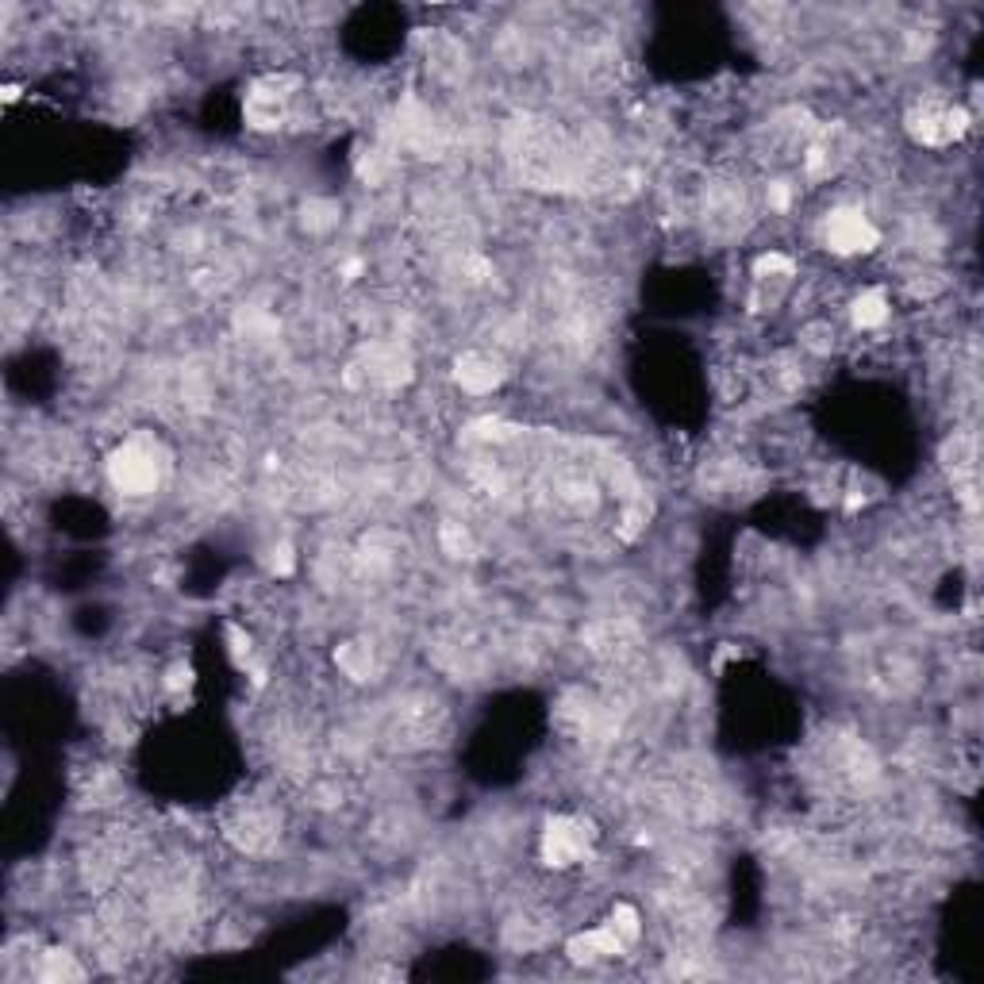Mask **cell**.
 Wrapping results in <instances>:
<instances>
[{"instance_id":"cell-1","label":"cell","mask_w":984,"mask_h":984,"mask_svg":"<svg viewBox=\"0 0 984 984\" xmlns=\"http://www.w3.org/2000/svg\"><path fill=\"white\" fill-rule=\"evenodd\" d=\"M165 473V454L154 439L147 435H131L124 447H116V454L108 458V478L113 485L127 492V496H147L162 485Z\"/></svg>"},{"instance_id":"cell-2","label":"cell","mask_w":984,"mask_h":984,"mask_svg":"<svg viewBox=\"0 0 984 984\" xmlns=\"http://www.w3.org/2000/svg\"><path fill=\"white\" fill-rule=\"evenodd\" d=\"M965 127H970L965 108L946 105V100H939V97L916 100V108L908 113V131L916 135L923 147H950V142L962 139Z\"/></svg>"},{"instance_id":"cell-3","label":"cell","mask_w":984,"mask_h":984,"mask_svg":"<svg viewBox=\"0 0 984 984\" xmlns=\"http://www.w3.org/2000/svg\"><path fill=\"white\" fill-rule=\"evenodd\" d=\"M592 846V827L577 815H554L543 831V843H538V854L550 869H569L589 854Z\"/></svg>"},{"instance_id":"cell-4","label":"cell","mask_w":984,"mask_h":984,"mask_svg":"<svg viewBox=\"0 0 984 984\" xmlns=\"http://www.w3.org/2000/svg\"><path fill=\"white\" fill-rule=\"evenodd\" d=\"M851 158H854V135L846 131L843 124H827L812 135V142H807L804 170L812 181H823V178H835Z\"/></svg>"},{"instance_id":"cell-5","label":"cell","mask_w":984,"mask_h":984,"mask_svg":"<svg viewBox=\"0 0 984 984\" xmlns=\"http://www.w3.org/2000/svg\"><path fill=\"white\" fill-rule=\"evenodd\" d=\"M823 239L835 254H869L877 250L880 232L869 224L862 208H835L823 224Z\"/></svg>"},{"instance_id":"cell-6","label":"cell","mask_w":984,"mask_h":984,"mask_svg":"<svg viewBox=\"0 0 984 984\" xmlns=\"http://www.w3.org/2000/svg\"><path fill=\"white\" fill-rule=\"evenodd\" d=\"M623 950L627 946L619 942V934L605 923V927H592V931L577 934V939H569L566 954H569V962H577V965H592V962H605V958H619Z\"/></svg>"},{"instance_id":"cell-7","label":"cell","mask_w":984,"mask_h":984,"mask_svg":"<svg viewBox=\"0 0 984 984\" xmlns=\"http://www.w3.org/2000/svg\"><path fill=\"white\" fill-rule=\"evenodd\" d=\"M454 377H458V385H462L466 393H478L481 396V393H492V388L504 381V366H500V362L492 359V354H485V351H470V354H462V359H458Z\"/></svg>"},{"instance_id":"cell-8","label":"cell","mask_w":984,"mask_h":984,"mask_svg":"<svg viewBox=\"0 0 984 984\" xmlns=\"http://www.w3.org/2000/svg\"><path fill=\"white\" fill-rule=\"evenodd\" d=\"M589 646L597 650L600 657H619L634 646V627L623 623V619H605V623L589 627Z\"/></svg>"},{"instance_id":"cell-9","label":"cell","mask_w":984,"mask_h":984,"mask_svg":"<svg viewBox=\"0 0 984 984\" xmlns=\"http://www.w3.org/2000/svg\"><path fill=\"white\" fill-rule=\"evenodd\" d=\"M851 315H854V323H858L862 331L880 328V323L888 320V297H885V289H865L862 297L854 300Z\"/></svg>"},{"instance_id":"cell-10","label":"cell","mask_w":984,"mask_h":984,"mask_svg":"<svg viewBox=\"0 0 984 984\" xmlns=\"http://www.w3.org/2000/svg\"><path fill=\"white\" fill-rule=\"evenodd\" d=\"M608 927L619 934L623 946H631V942H639V934H642V916L631 908V903H616L612 916H608Z\"/></svg>"},{"instance_id":"cell-11","label":"cell","mask_w":984,"mask_h":984,"mask_svg":"<svg viewBox=\"0 0 984 984\" xmlns=\"http://www.w3.org/2000/svg\"><path fill=\"white\" fill-rule=\"evenodd\" d=\"M792 274H796V261H792L789 254L769 250L753 261V277H758V281H784V277H792Z\"/></svg>"},{"instance_id":"cell-12","label":"cell","mask_w":984,"mask_h":984,"mask_svg":"<svg viewBox=\"0 0 984 984\" xmlns=\"http://www.w3.org/2000/svg\"><path fill=\"white\" fill-rule=\"evenodd\" d=\"M43 977L46 981H82L85 970L69 954H62V950H51V954H43Z\"/></svg>"},{"instance_id":"cell-13","label":"cell","mask_w":984,"mask_h":984,"mask_svg":"<svg viewBox=\"0 0 984 984\" xmlns=\"http://www.w3.org/2000/svg\"><path fill=\"white\" fill-rule=\"evenodd\" d=\"M292 566H297V558H292V546L289 543H281L274 550V574H281V577H289L292 574Z\"/></svg>"},{"instance_id":"cell-14","label":"cell","mask_w":984,"mask_h":984,"mask_svg":"<svg viewBox=\"0 0 984 984\" xmlns=\"http://www.w3.org/2000/svg\"><path fill=\"white\" fill-rule=\"evenodd\" d=\"M165 685H170V688H189V685H193V670H189V665H173Z\"/></svg>"}]
</instances>
